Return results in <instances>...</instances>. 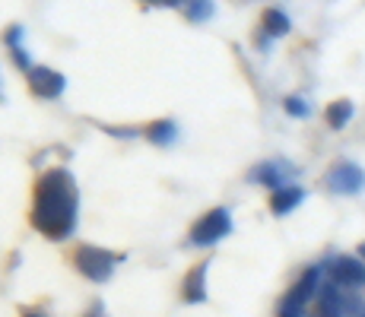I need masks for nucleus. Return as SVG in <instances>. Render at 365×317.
Here are the masks:
<instances>
[{"label": "nucleus", "instance_id": "obj_20", "mask_svg": "<svg viewBox=\"0 0 365 317\" xmlns=\"http://www.w3.org/2000/svg\"><path fill=\"white\" fill-rule=\"evenodd\" d=\"M359 317H365V308H362V311H359Z\"/></svg>", "mask_w": 365, "mask_h": 317}, {"label": "nucleus", "instance_id": "obj_11", "mask_svg": "<svg viewBox=\"0 0 365 317\" xmlns=\"http://www.w3.org/2000/svg\"><path fill=\"white\" fill-rule=\"evenodd\" d=\"M302 200H305V190H302L299 185H286V187L273 190V197H270V209H273L277 216H286V213H292V209H296Z\"/></svg>", "mask_w": 365, "mask_h": 317}, {"label": "nucleus", "instance_id": "obj_16", "mask_svg": "<svg viewBox=\"0 0 365 317\" xmlns=\"http://www.w3.org/2000/svg\"><path fill=\"white\" fill-rule=\"evenodd\" d=\"M283 108L289 111L292 118H308V102H305V98H299V95H289V98H286Z\"/></svg>", "mask_w": 365, "mask_h": 317}, {"label": "nucleus", "instance_id": "obj_4", "mask_svg": "<svg viewBox=\"0 0 365 317\" xmlns=\"http://www.w3.org/2000/svg\"><path fill=\"white\" fill-rule=\"evenodd\" d=\"M314 292H321V266L305 270V276H302L299 283L286 292V298L279 301L277 317H302V311H305V305L312 301Z\"/></svg>", "mask_w": 365, "mask_h": 317}, {"label": "nucleus", "instance_id": "obj_2", "mask_svg": "<svg viewBox=\"0 0 365 317\" xmlns=\"http://www.w3.org/2000/svg\"><path fill=\"white\" fill-rule=\"evenodd\" d=\"M73 264H76V270L86 279H93V283H108L115 266L121 264V254H111L105 248H96V244H83V248H76V254H73Z\"/></svg>", "mask_w": 365, "mask_h": 317}, {"label": "nucleus", "instance_id": "obj_13", "mask_svg": "<svg viewBox=\"0 0 365 317\" xmlns=\"http://www.w3.org/2000/svg\"><path fill=\"white\" fill-rule=\"evenodd\" d=\"M289 29H292V23H289V16H286V10H279V6L264 10V35L283 38V35H289Z\"/></svg>", "mask_w": 365, "mask_h": 317}, {"label": "nucleus", "instance_id": "obj_7", "mask_svg": "<svg viewBox=\"0 0 365 317\" xmlns=\"http://www.w3.org/2000/svg\"><path fill=\"white\" fill-rule=\"evenodd\" d=\"M331 283H336L340 289H362L365 264L359 257H336L331 264Z\"/></svg>", "mask_w": 365, "mask_h": 317}, {"label": "nucleus", "instance_id": "obj_3", "mask_svg": "<svg viewBox=\"0 0 365 317\" xmlns=\"http://www.w3.org/2000/svg\"><path fill=\"white\" fill-rule=\"evenodd\" d=\"M229 232H232V213H229L226 207H216V209H210L207 216H200V219L194 222L191 244H197V248H210V244L222 241Z\"/></svg>", "mask_w": 365, "mask_h": 317}, {"label": "nucleus", "instance_id": "obj_9", "mask_svg": "<svg viewBox=\"0 0 365 317\" xmlns=\"http://www.w3.org/2000/svg\"><path fill=\"white\" fill-rule=\"evenodd\" d=\"M292 172H296V168L286 165V162H264V165H257L248 178L257 181V185H267L270 190H279V187H286V178H289Z\"/></svg>", "mask_w": 365, "mask_h": 317}, {"label": "nucleus", "instance_id": "obj_14", "mask_svg": "<svg viewBox=\"0 0 365 317\" xmlns=\"http://www.w3.org/2000/svg\"><path fill=\"white\" fill-rule=\"evenodd\" d=\"M175 137H178V127H175L168 118H163V121H153L150 127H146V140L156 146H168L175 143Z\"/></svg>", "mask_w": 365, "mask_h": 317}, {"label": "nucleus", "instance_id": "obj_15", "mask_svg": "<svg viewBox=\"0 0 365 317\" xmlns=\"http://www.w3.org/2000/svg\"><path fill=\"white\" fill-rule=\"evenodd\" d=\"M213 10H216L213 4H191L187 6V19H191V23H203V19L213 16Z\"/></svg>", "mask_w": 365, "mask_h": 317}, {"label": "nucleus", "instance_id": "obj_1", "mask_svg": "<svg viewBox=\"0 0 365 317\" xmlns=\"http://www.w3.org/2000/svg\"><path fill=\"white\" fill-rule=\"evenodd\" d=\"M76 216H80V194L73 175L67 168H48L35 181L32 225L45 238L64 241L76 232Z\"/></svg>", "mask_w": 365, "mask_h": 317}, {"label": "nucleus", "instance_id": "obj_17", "mask_svg": "<svg viewBox=\"0 0 365 317\" xmlns=\"http://www.w3.org/2000/svg\"><path fill=\"white\" fill-rule=\"evenodd\" d=\"M86 317H102V305H96V308H93V311H89Z\"/></svg>", "mask_w": 365, "mask_h": 317}, {"label": "nucleus", "instance_id": "obj_8", "mask_svg": "<svg viewBox=\"0 0 365 317\" xmlns=\"http://www.w3.org/2000/svg\"><path fill=\"white\" fill-rule=\"evenodd\" d=\"M349 308H353V301H346V295L340 292L336 283L321 286V298H318V314L321 317H346Z\"/></svg>", "mask_w": 365, "mask_h": 317}, {"label": "nucleus", "instance_id": "obj_12", "mask_svg": "<svg viewBox=\"0 0 365 317\" xmlns=\"http://www.w3.org/2000/svg\"><path fill=\"white\" fill-rule=\"evenodd\" d=\"M353 115H356V105L349 102V98H336V102H331L327 105V111H324L331 130H343V127L353 121Z\"/></svg>", "mask_w": 365, "mask_h": 317}, {"label": "nucleus", "instance_id": "obj_6", "mask_svg": "<svg viewBox=\"0 0 365 317\" xmlns=\"http://www.w3.org/2000/svg\"><path fill=\"white\" fill-rule=\"evenodd\" d=\"M29 89L38 98H58L67 89V76L48 67H32L29 70Z\"/></svg>", "mask_w": 365, "mask_h": 317}, {"label": "nucleus", "instance_id": "obj_18", "mask_svg": "<svg viewBox=\"0 0 365 317\" xmlns=\"http://www.w3.org/2000/svg\"><path fill=\"white\" fill-rule=\"evenodd\" d=\"M359 257H362V264H365V244H362V248H359Z\"/></svg>", "mask_w": 365, "mask_h": 317}, {"label": "nucleus", "instance_id": "obj_10", "mask_svg": "<svg viewBox=\"0 0 365 317\" xmlns=\"http://www.w3.org/2000/svg\"><path fill=\"white\" fill-rule=\"evenodd\" d=\"M207 270H210V260H203V264H197L191 273H187L185 289H181L187 305H200V301H207Z\"/></svg>", "mask_w": 365, "mask_h": 317}, {"label": "nucleus", "instance_id": "obj_5", "mask_svg": "<svg viewBox=\"0 0 365 317\" xmlns=\"http://www.w3.org/2000/svg\"><path fill=\"white\" fill-rule=\"evenodd\" d=\"M327 185H331L334 194H362L365 190V172L356 165V162H340V165L331 168Z\"/></svg>", "mask_w": 365, "mask_h": 317}, {"label": "nucleus", "instance_id": "obj_19", "mask_svg": "<svg viewBox=\"0 0 365 317\" xmlns=\"http://www.w3.org/2000/svg\"><path fill=\"white\" fill-rule=\"evenodd\" d=\"M26 317H45V314H32V311H29V314H26Z\"/></svg>", "mask_w": 365, "mask_h": 317}]
</instances>
